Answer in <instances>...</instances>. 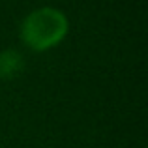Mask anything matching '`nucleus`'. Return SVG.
I'll return each mask as SVG.
<instances>
[{
	"mask_svg": "<svg viewBox=\"0 0 148 148\" xmlns=\"http://www.w3.org/2000/svg\"><path fill=\"white\" fill-rule=\"evenodd\" d=\"M69 21L58 8H38L30 11L21 23L19 36L28 49L36 53H45L62 43L68 38Z\"/></svg>",
	"mask_w": 148,
	"mask_h": 148,
	"instance_id": "1",
	"label": "nucleus"
},
{
	"mask_svg": "<svg viewBox=\"0 0 148 148\" xmlns=\"http://www.w3.org/2000/svg\"><path fill=\"white\" fill-rule=\"evenodd\" d=\"M25 69V58L19 51L6 49L0 53V79H15Z\"/></svg>",
	"mask_w": 148,
	"mask_h": 148,
	"instance_id": "2",
	"label": "nucleus"
}]
</instances>
